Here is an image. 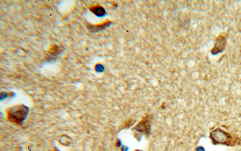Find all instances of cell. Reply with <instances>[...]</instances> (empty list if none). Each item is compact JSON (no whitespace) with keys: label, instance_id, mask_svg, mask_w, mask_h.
Masks as SVG:
<instances>
[{"label":"cell","instance_id":"3","mask_svg":"<svg viewBox=\"0 0 241 151\" xmlns=\"http://www.w3.org/2000/svg\"><path fill=\"white\" fill-rule=\"evenodd\" d=\"M135 129L139 133L147 134L150 131V125L147 120H144L139 122L136 126Z\"/></svg>","mask_w":241,"mask_h":151},{"label":"cell","instance_id":"6","mask_svg":"<svg viewBox=\"0 0 241 151\" xmlns=\"http://www.w3.org/2000/svg\"><path fill=\"white\" fill-rule=\"evenodd\" d=\"M90 10L97 15H103V14L104 13V9L101 7H92L90 8Z\"/></svg>","mask_w":241,"mask_h":151},{"label":"cell","instance_id":"1","mask_svg":"<svg viewBox=\"0 0 241 151\" xmlns=\"http://www.w3.org/2000/svg\"><path fill=\"white\" fill-rule=\"evenodd\" d=\"M28 108L23 105H18L10 107L7 111V117L9 120L20 125L28 114Z\"/></svg>","mask_w":241,"mask_h":151},{"label":"cell","instance_id":"2","mask_svg":"<svg viewBox=\"0 0 241 151\" xmlns=\"http://www.w3.org/2000/svg\"><path fill=\"white\" fill-rule=\"evenodd\" d=\"M210 137L216 144H222L225 145H233L236 142L232 138V137L227 133L217 129L212 132Z\"/></svg>","mask_w":241,"mask_h":151},{"label":"cell","instance_id":"4","mask_svg":"<svg viewBox=\"0 0 241 151\" xmlns=\"http://www.w3.org/2000/svg\"><path fill=\"white\" fill-rule=\"evenodd\" d=\"M225 38L222 36L218 38L216 40L214 48L212 49V54H216L222 52L225 48Z\"/></svg>","mask_w":241,"mask_h":151},{"label":"cell","instance_id":"7","mask_svg":"<svg viewBox=\"0 0 241 151\" xmlns=\"http://www.w3.org/2000/svg\"><path fill=\"white\" fill-rule=\"evenodd\" d=\"M135 151H141V150H135Z\"/></svg>","mask_w":241,"mask_h":151},{"label":"cell","instance_id":"5","mask_svg":"<svg viewBox=\"0 0 241 151\" xmlns=\"http://www.w3.org/2000/svg\"><path fill=\"white\" fill-rule=\"evenodd\" d=\"M110 23V22H107H107H104L103 24H99V25H91L90 26L91 29H90V30L95 31H99V30H103V28H104L105 27H107V25H109Z\"/></svg>","mask_w":241,"mask_h":151}]
</instances>
